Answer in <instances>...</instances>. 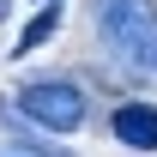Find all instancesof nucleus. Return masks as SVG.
I'll list each match as a JSON object with an SVG mask.
<instances>
[{"label": "nucleus", "mask_w": 157, "mask_h": 157, "mask_svg": "<svg viewBox=\"0 0 157 157\" xmlns=\"http://www.w3.org/2000/svg\"><path fill=\"white\" fill-rule=\"evenodd\" d=\"M97 36L133 85H157V6L151 0H91Z\"/></svg>", "instance_id": "nucleus-1"}, {"label": "nucleus", "mask_w": 157, "mask_h": 157, "mask_svg": "<svg viewBox=\"0 0 157 157\" xmlns=\"http://www.w3.org/2000/svg\"><path fill=\"white\" fill-rule=\"evenodd\" d=\"M18 115L42 133H78L91 115V97L73 78H30V85H18Z\"/></svg>", "instance_id": "nucleus-2"}, {"label": "nucleus", "mask_w": 157, "mask_h": 157, "mask_svg": "<svg viewBox=\"0 0 157 157\" xmlns=\"http://www.w3.org/2000/svg\"><path fill=\"white\" fill-rule=\"evenodd\" d=\"M109 127H115V139L127 151H157V109L151 103H121L109 115Z\"/></svg>", "instance_id": "nucleus-3"}, {"label": "nucleus", "mask_w": 157, "mask_h": 157, "mask_svg": "<svg viewBox=\"0 0 157 157\" xmlns=\"http://www.w3.org/2000/svg\"><path fill=\"white\" fill-rule=\"evenodd\" d=\"M55 30H60V0H48L36 18H30V24L18 30V48H12V55H36V48H42L48 36H55Z\"/></svg>", "instance_id": "nucleus-4"}]
</instances>
